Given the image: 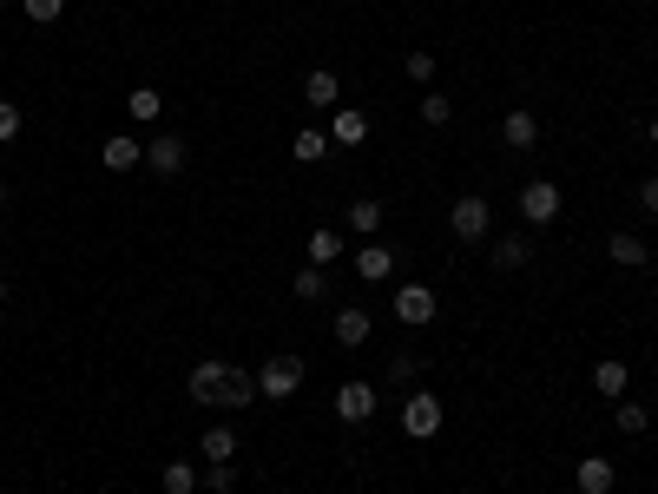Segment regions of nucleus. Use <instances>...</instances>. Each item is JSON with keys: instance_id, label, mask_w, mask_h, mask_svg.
<instances>
[{"instance_id": "6", "label": "nucleus", "mask_w": 658, "mask_h": 494, "mask_svg": "<svg viewBox=\"0 0 658 494\" xmlns=\"http://www.w3.org/2000/svg\"><path fill=\"white\" fill-rule=\"evenodd\" d=\"M145 165H152L158 178L185 172V139H178V132H158V139H145Z\"/></svg>"}, {"instance_id": "34", "label": "nucleus", "mask_w": 658, "mask_h": 494, "mask_svg": "<svg viewBox=\"0 0 658 494\" xmlns=\"http://www.w3.org/2000/svg\"><path fill=\"white\" fill-rule=\"evenodd\" d=\"M645 139H652V145H658V119H652V126H645Z\"/></svg>"}, {"instance_id": "24", "label": "nucleus", "mask_w": 658, "mask_h": 494, "mask_svg": "<svg viewBox=\"0 0 658 494\" xmlns=\"http://www.w3.org/2000/svg\"><path fill=\"white\" fill-rule=\"evenodd\" d=\"M198 488H211V494H231V488H237V468H231V462H211V468L198 475Z\"/></svg>"}, {"instance_id": "22", "label": "nucleus", "mask_w": 658, "mask_h": 494, "mask_svg": "<svg viewBox=\"0 0 658 494\" xmlns=\"http://www.w3.org/2000/svg\"><path fill=\"white\" fill-rule=\"evenodd\" d=\"M204 462H237V435L231 429H204Z\"/></svg>"}, {"instance_id": "19", "label": "nucleus", "mask_w": 658, "mask_h": 494, "mask_svg": "<svg viewBox=\"0 0 658 494\" xmlns=\"http://www.w3.org/2000/svg\"><path fill=\"white\" fill-rule=\"evenodd\" d=\"M290 152H297L303 165H316V159H329V132H316V126H303L297 139H290Z\"/></svg>"}, {"instance_id": "31", "label": "nucleus", "mask_w": 658, "mask_h": 494, "mask_svg": "<svg viewBox=\"0 0 658 494\" xmlns=\"http://www.w3.org/2000/svg\"><path fill=\"white\" fill-rule=\"evenodd\" d=\"M619 435H645V409H639V402H619Z\"/></svg>"}, {"instance_id": "17", "label": "nucleus", "mask_w": 658, "mask_h": 494, "mask_svg": "<svg viewBox=\"0 0 658 494\" xmlns=\"http://www.w3.org/2000/svg\"><path fill=\"white\" fill-rule=\"evenodd\" d=\"M487 257H494V271H520V264L533 257V244L527 238H494V251H487Z\"/></svg>"}, {"instance_id": "14", "label": "nucleus", "mask_w": 658, "mask_h": 494, "mask_svg": "<svg viewBox=\"0 0 658 494\" xmlns=\"http://www.w3.org/2000/svg\"><path fill=\"white\" fill-rule=\"evenodd\" d=\"M626 383H632V369L619 363V356H606V363H593V389L606 402H626Z\"/></svg>"}, {"instance_id": "4", "label": "nucleus", "mask_w": 658, "mask_h": 494, "mask_svg": "<svg viewBox=\"0 0 658 494\" xmlns=\"http://www.w3.org/2000/svg\"><path fill=\"white\" fill-rule=\"evenodd\" d=\"M402 429H408V435H415V442H428V435H435V429H441V402H435V396H428V389H415V396H408V402H402Z\"/></svg>"}, {"instance_id": "32", "label": "nucleus", "mask_w": 658, "mask_h": 494, "mask_svg": "<svg viewBox=\"0 0 658 494\" xmlns=\"http://www.w3.org/2000/svg\"><path fill=\"white\" fill-rule=\"evenodd\" d=\"M126 106H132V119H158V93H152V86H139Z\"/></svg>"}, {"instance_id": "13", "label": "nucleus", "mask_w": 658, "mask_h": 494, "mask_svg": "<svg viewBox=\"0 0 658 494\" xmlns=\"http://www.w3.org/2000/svg\"><path fill=\"white\" fill-rule=\"evenodd\" d=\"M395 271V251H389V244H362V251H356V277H362V284H382V277H389Z\"/></svg>"}, {"instance_id": "23", "label": "nucleus", "mask_w": 658, "mask_h": 494, "mask_svg": "<svg viewBox=\"0 0 658 494\" xmlns=\"http://www.w3.org/2000/svg\"><path fill=\"white\" fill-rule=\"evenodd\" d=\"M349 224H356L362 238H376V231H382V205H376V198H356V205H349Z\"/></svg>"}, {"instance_id": "27", "label": "nucleus", "mask_w": 658, "mask_h": 494, "mask_svg": "<svg viewBox=\"0 0 658 494\" xmlns=\"http://www.w3.org/2000/svg\"><path fill=\"white\" fill-rule=\"evenodd\" d=\"M408 80H415V86H428V80H435V53H422V47L408 53Z\"/></svg>"}, {"instance_id": "9", "label": "nucleus", "mask_w": 658, "mask_h": 494, "mask_svg": "<svg viewBox=\"0 0 658 494\" xmlns=\"http://www.w3.org/2000/svg\"><path fill=\"white\" fill-rule=\"evenodd\" d=\"M573 488H580V494H612V488H619V468H612L606 455H593V462L573 468Z\"/></svg>"}, {"instance_id": "10", "label": "nucleus", "mask_w": 658, "mask_h": 494, "mask_svg": "<svg viewBox=\"0 0 658 494\" xmlns=\"http://www.w3.org/2000/svg\"><path fill=\"white\" fill-rule=\"evenodd\" d=\"M336 99H343L336 73H329V66H316L310 80H303V106H310V112H336Z\"/></svg>"}, {"instance_id": "33", "label": "nucleus", "mask_w": 658, "mask_h": 494, "mask_svg": "<svg viewBox=\"0 0 658 494\" xmlns=\"http://www.w3.org/2000/svg\"><path fill=\"white\" fill-rule=\"evenodd\" d=\"M639 205H645V211L658 218V178H645V185H639Z\"/></svg>"}, {"instance_id": "7", "label": "nucleus", "mask_w": 658, "mask_h": 494, "mask_svg": "<svg viewBox=\"0 0 658 494\" xmlns=\"http://www.w3.org/2000/svg\"><path fill=\"white\" fill-rule=\"evenodd\" d=\"M395 317L415 323V330L435 323V290H428V284H402V290H395Z\"/></svg>"}, {"instance_id": "30", "label": "nucleus", "mask_w": 658, "mask_h": 494, "mask_svg": "<svg viewBox=\"0 0 658 494\" xmlns=\"http://www.w3.org/2000/svg\"><path fill=\"white\" fill-rule=\"evenodd\" d=\"M415 376H422V369H415V356H395V363H389V383H395V389H415Z\"/></svg>"}, {"instance_id": "12", "label": "nucleus", "mask_w": 658, "mask_h": 494, "mask_svg": "<svg viewBox=\"0 0 658 494\" xmlns=\"http://www.w3.org/2000/svg\"><path fill=\"white\" fill-rule=\"evenodd\" d=\"M99 165H106V172H132V165H145V145L119 132V139H106V145H99Z\"/></svg>"}, {"instance_id": "15", "label": "nucleus", "mask_w": 658, "mask_h": 494, "mask_svg": "<svg viewBox=\"0 0 658 494\" xmlns=\"http://www.w3.org/2000/svg\"><path fill=\"white\" fill-rule=\"evenodd\" d=\"M606 257L619 264V271H645V238H632V231H612V244H606Z\"/></svg>"}, {"instance_id": "8", "label": "nucleus", "mask_w": 658, "mask_h": 494, "mask_svg": "<svg viewBox=\"0 0 658 494\" xmlns=\"http://www.w3.org/2000/svg\"><path fill=\"white\" fill-rule=\"evenodd\" d=\"M336 415H343L349 429L369 422V415H376V383H343V389H336Z\"/></svg>"}, {"instance_id": "25", "label": "nucleus", "mask_w": 658, "mask_h": 494, "mask_svg": "<svg viewBox=\"0 0 658 494\" xmlns=\"http://www.w3.org/2000/svg\"><path fill=\"white\" fill-rule=\"evenodd\" d=\"M290 290H297V297H303V303H316V297H323V290H329V284H323V271H316V264H303V271H297V277H290Z\"/></svg>"}, {"instance_id": "1", "label": "nucleus", "mask_w": 658, "mask_h": 494, "mask_svg": "<svg viewBox=\"0 0 658 494\" xmlns=\"http://www.w3.org/2000/svg\"><path fill=\"white\" fill-rule=\"evenodd\" d=\"M297 389H303V356H264V369H257V396L290 402Z\"/></svg>"}, {"instance_id": "28", "label": "nucleus", "mask_w": 658, "mask_h": 494, "mask_svg": "<svg viewBox=\"0 0 658 494\" xmlns=\"http://www.w3.org/2000/svg\"><path fill=\"white\" fill-rule=\"evenodd\" d=\"M14 139H20V106L0 99V145H14Z\"/></svg>"}, {"instance_id": "5", "label": "nucleus", "mask_w": 658, "mask_h": 494, "mask_svg": "<svg viewBox=\"0 0 658 494\" xmlns=\"http://www.w3.org/2000/svg\"><path fill=\"white\" fill-rule=\"evenodd\" d=\"M520 218H527V224H553V218H560V185L533 178L527 192H520Z\"/></svg>"}, {"instance_id": "26", "label": "nucleus", "mask_w": 658, "mask_h": 494, "mask_svg": "<svg viewBox=\"0 0 658 494\" xmlns=\"http://www.w3.org/2000/svg\"><path fill=\"white\" fill-rule=\"evenodd\" d=\"M448 119H455V106L441 93H422V126H448Z\"/></svg>"}, {"instance_id": "11", "label": "nucleus", "mask_w": 658, "mask_h": 494, "mask_svg": "<svg viewBox=\"0 0 658 494\" xmlns=\"http://www.w3.org/2000/svg\"><path fill=\"white\" fill-rule=\"evenodd\" d=\"M501 145H507V152H527V145H540V119L514 106V112L501 119Z\"/></svg>"}, {"instance_id": "18", "label": "nucleus", "mask_w": 658, "mask_h": 494, "mask_svg": "<svg viewBox=\"0 0 658 494\" xmlns=\"http://www.w3.org/2000/svg\"><path fill=\"white\" fill-rule=\"evenodd\" d=\"M336 251H343V238H336V231H310V244H303V257H310L316 271H329V264H336Z\"/></svg>"}, {"instance_id": "20", "label": "nucleus", "mask_w": 658, "mask_h": 494, "mask_svg": "<svg viewBox=\"0 0 658 494\" xmlns=\"http://www.w3.org/2000/svg\"><path fill=\"white\" fill-rule=\"evenodd\" d=\"M158 488H165V494H198V468H191V462H165Z\"/></svg>"}, {"instance_id": "35", "label": "nucleus", "mask_w": 658, "mask_h": 494, "mask_svg": "<svg viewBox=\"0 0 658 494\" xmlns=\"http://www.w3.org/2000/svg\"><path fill=\"white\" fill-rule=\"evenodd\" d=\"M0 211H7V185H0Z\"/></svg>"}, {"instance_id": "2", "label": "nucleus", "mask_w": 658, "mask_h": 494, "mask_svg": "<svg viewBox=\"0 0 658 494\" xmlns=\"http://www.w3.org/2000/svg\"><path fill=\"white\" fill-rule=\"evenodd\" d=\"M448 224H455V238H461V244H481V238H487V224H494V211H487V198H455Z\"/></svg>"}, {"instance_id": "29", "label": "nucleus", "mask_w": 658, "mask_h": 494, "mask_svg": "<svg viewBox=\"0 0 658 494\" xmlns=\"http://www.w3.org/2000/svg\"><path fill=\"white\" fill-rule=\"evenodd\" d=\"M60 14H66V0H27V20H40V27H53Z\"/></svg>"}, {"instance_id": "16", "label": "nucleus", "mask_w": 658, "mask_h": 494, "mask_svg": "<svg viewBox=\"0 0 658 494\" xmlns=\"http://www.w3.org/2000/svg\"><path fill=\"white\" fill-rule=\"evenodd\" d=\"M336 343H343V350H362V343H369V310H356V303L336 310Z\"/></svg>"}, {"instance_id": "3", "label": "nucleus", "mask_w": 658, "mask_h": 494, "mask_svg": "<svg viewBox=\"0 0 658 494\" xmlns=\"http://www.w3.org/2000/svg\"><path fill=\"white\" fill-rule=\"evenodd\" d=\"M224 383H231V363H218V356H211V363H198L191 369V402H204V409H218L224 402Z\"/></svg>"}, {"instance_id": "21", "label": "nucleus", "mask_w": 658, "mask_h": 494, "mask_svg": "<svg viewBox=\"0 0 658 494\" xmlns=\"http://www.w3.org/2000/svg\"><path fill=\"white\" fill-rule=\"evenodd\" d=\"M362 132H369V119H362V112H336V119H329V139H336V145H356L362 139Z\"/></svg>"}]
</instances>
